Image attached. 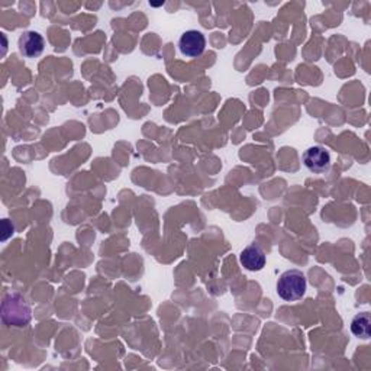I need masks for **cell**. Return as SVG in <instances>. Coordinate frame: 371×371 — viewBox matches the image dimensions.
<instances>
[{
	"label": "cell",
	"instance_id": "1",
	"mask_svg": "<svg viewBox=\"0 0 371 371\" xmlns=\"http://www.w3.org/2000/svg\"><path fill=\"white\" fill-rule=\"evenodd\" d=\"M308 282L299 270H287L277 282V294L286 302H296L302 299L306 293Z\"/></svg>",
	"mask_w": 371,
	"mask_h": 371
},
{
	"label": "cell",
	"instance_id": "2",
	"mask_svg": "<svg viewBox=\"0 0 371 371\" xmlns=\"http://www.w3.org/2000/svg\"><path fill=\"white\" fill-rule=\"evenodd\" d=\"M8 320L9 327H25L31 320V308L28 302L19 294H11L4 302V320Z\"/></svg>",
	"mask_w": 371,
	"mask_h": 371
},
{
	"label": "cell",
	"instance_id": "3",
	"mask_svg": "<svg viewBox=\"0 0 371 371\" xmlns=\"http://www.w3.org/2000/svg\"><path fill=\"white\" fill-rule=\"evenodd\" d=\"M179 48L183 56L189 58H197L205 53L206 38L201 31H186L179 39Z\"/></svg>",
	"mask_w": 371,
	"mask_h": 371
},
{
	"label": "cell",
	"instance_id": "4",
	"mask_svg": "<svg viewBox=\"0 0 371 371\" xmlns=\"http://www.w3.org/2000/svg\"><path fill=\"white\" fill-rule=\"evenodd\" d=\"M302 160L306 165V168L315 175H320V172H325L331 167V154L325 150L324 146H310L303 153Z\"/></svg>",
	"mask_w": 371,
	"mask_h": 371
},
{
	"label": "cell",
	"instance_id": "5",
	"mask_svg": "<svg viewBox=\"0 0 371 371\" xmlns=\"http://www.w3.org/2000/svg\"><path fill=\"white\" fill-rule=\"evenodd\" d=\"M45 41L39 32L27 31L23 32L19 38V51L23 57L35 58L44 53Z\"/></svg>",
	"mask_w": 371,
	"mask_h": 371
},
{
	"label": "cell",
	"instance_id": "6",
	"mask_svg": "<svg viewBox=\"0 0 371 371\" xmlns=\"http://www.w3.org/2000/svg\"><path fill=\"white\" fill-rule=\"evenodd\" d=\"M239 261L244 265V268H246V270L260 271L265 267L267 257H265L264 250L258 244H251L241 253Z\"/></svg>",
	"mask_w": 371,
	"mask_h": 371
},
{
	"label": "cell",
	"instance_id": "7",
	"mask_svg": "<svg viewBox=\"0 0 371 371\" xmlns=\"http://www.w3.org/2000/svg\"><path fill=\"white\" fill-rule=\"evenodd\" d=\"M371 316L368 312H363L358 313L351 322V331L356 337L361 338V339H368L370 334H371Z\"/></svg>",
	"mask_w": 371,
	"mask_h": 371
}]
</instances>
